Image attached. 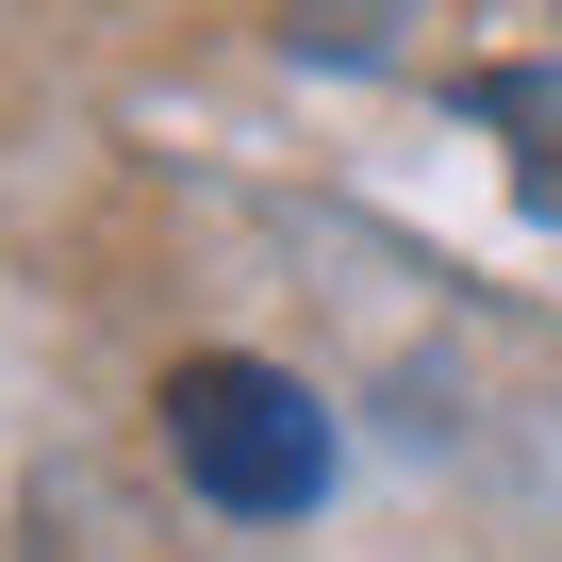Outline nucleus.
<instances>
[{"mask_svg": "<svg viewBox=\"0 0 562 562\" xmlns=\"http://www.w3.org/2000/svg\"><path fill=\"white\" fill-rule=\"evenodd\" d=\"M166 463L215 513H315L331 496V414L281 381V364H248V348H199L166 381Z\"/></svg>", "mask_w": 562, "mask_h": 562, "instance_id": "nucleus-1", "label": "nucleus"}, {"mask_svg": "<svg viewBox=\"0 0 562 562\" xmlns=\"http://www.w3.org/2000/svg\"><path fill=\"white\" fill-rule=\"evenodd\" d=\"M463 116H480V133H513V199H529V215H562V67H480V83H463Z\"/></svg>", "mask_w": 562, "mask_h": 562, "instance_id": "nucleus-2", "label": "nucleus"}]
</instances>
